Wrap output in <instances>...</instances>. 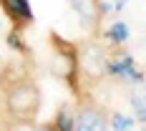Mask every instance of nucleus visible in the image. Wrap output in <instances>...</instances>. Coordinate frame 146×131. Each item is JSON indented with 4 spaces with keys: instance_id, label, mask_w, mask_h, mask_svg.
Segmentation results:
<instances>
[{
    "instance_id": "nucleus-1",
    "label": "nucleus",
    "mask_w": 146,
    "mask_h": 131,
    "mask_svg": "<svg viewBox=\"0 0 146 131\" xmlns=\"http://www.w3.org/2000/svg\"><path fill=\"white\" fill-rule=\"evenodd\" d=\"M38 106H40V91L33 81L20 78V81L10 83L8 93H5V108L13 118L33 121L35 114H38Z\"/></svg>"
},
{
    "instance_id": "nucleus-2",
    "label": "nucleus",
    "mask_w": 146,
    "mask_h": 131,
    "mask_svg": "<svg viewBox=\"0 0 146 131\" xmlns=\"http://www.w3.org/2000/svg\"><path fill=\"white\" fill-rule=\"evenodd\" d=\"M106 56H108V53H106V48H103L101 43H96V41H86V43L76 51L78 71H83L91 81H98V78H103V76H106V73H103Z\"/></svg>"
},
{
    "instance_id": "nucleus-3",
    "label": "nucleus",
    "mask_w": 146,
    "mask_h": 131,
    "mask_svg": "<svg viewBox=\"0 0 146 131\" xmlns=\"http://www.w3.org/2000/svg\"><path fill=\"white\" fill-rule=\"evenodd\" d=\"M103 73L111 78H118V81H126V83H136V86L144 83V73L136 68V61L123 51H118L116 56H106Z\"/></svg>"
},
{
    "instance_id": "nucleus-4",
    "label": "nucleus",
    "mask_w": 146,
    "mask_h": 131,
    "mask_svg": "<svg viewBox=\"0 0 146 131\" xmlns=\"http://www.w3.org/2000/svg\"><path fill=\"white\" fill-rule=\"evenodd\" d=\"M53 76H58L60 81H66L68 86L76 88V78H78V61H76V48L66 45L63 41H56V56H53V66H50Z\"/></svg>"
},
{
    "instance_id": "nucleus-5",
    "label": "nucleus",
    "mask_w": 146,
    "mask_h": 131,
    "mask_svg": "<svg viewBox=\"0 0 146 131\" xmlns=\"http://www.w3.org/2000/svg\"><path fill=\"white\" fill-rule=\"evenodd\" d=\"M108 129V118L96 106H81L76 111V131H103Z\"/></svg>"
},
{
    "instance_id": "nucleus-6",
    "label": "nucleus",
    "mask_w": 146,
    "mask_h": 131,
    "mask_svg": "<svg viewBox=\"0 0 146 131\" xmlns=\"http://www.w3.org/2000/svg\"><path fill=\"white\" fill-rule=\"evenodd\" d=\"M0 8L15 23V28H23V25L33 23V10H30L28 0H0Z\"/></svg>"
},
{
    "instance_id": "nucleus-7",
    "label": "nucleus",
    "mask_w": 146,
    "mask_h": 131,
    "mask_svg": "<svg viewBox=\"0 0 146 131\" xmlns=\"http://www.w3.org/2000/svg\"><path fill=\"white\" fill-rule=\"evenodd\" d=\"M103 38H106V43H108V45H113V48H121L123 43H129V38H131L129 23H126V20H113L108 28L103 30Z\"/></svg>"
},
{
    "instance_id": "nucleus-8",
    "label": "nucleus",
    "mask_w": 146,
    "mask_h": 131,
    "mask_svg": "<svg viewBox=\"0 0 146 131\" xmlns=\"http://www.w3.org/2000/svg\"><path fill=\"white\" fill-rule=\"evenodd\" d=\"M71 8L76 10V15L81 18L83 25H91L96 28V20H98V13H96V0H68Z\"/></svg>"
},
{
    "instance_id": "nucleus-9",
    "label": "nucleus",
    "mask_w": 146,
    "mask_h": 131,
    "mask_svg": "<svg viewBox=\"0 0 146 131\" xmlns=\"http://www.w3.org/2000/svg\"><path fill=\"white\" fill-rule=\"evenodd\" d=\"M53 129L56 131H76V111L68 103H63L58 108V116L53 121Z\"/></svg>"
},
{
    "instance_id": "nucleus-10",
    "label": "nucleus",
    "mask_w": 146,
    "mask_h": 131,
    "mask_svg": "<svg viewBox=\"0 0 146 131\" xmlns=\"http://www.w3.org/2000/svg\"><path fill=\"white\" fill-rule=\"evenodd\" d=\"M108 129H113V131H131L133 129V118L123 116V114H113V116L108 118Z\"/></svg>"
},
{
    "instance_id": "nucleus-11",
    "label": "nucleus",
    "mask_w": 146,
    "mask_h": 131,
    "mask_svg": "<svg viewBox=\"0 0 146 131\" xmlns=\"http://www.w3.org/2000/svg\"><path fill=\"white\" fill-rule=\"evenodd\" d=\"M5 45H8L10 51H18V53H25V43H23V35H20V28H13V30H8V35H5Z\"/></svg>"
},
{
    "instance_id": "nucleus-12",
    "label": "nucleus",
    "mask_w": 146,
    "mask_h": 131,
    "mask_svg": "<svg viewBox=\"0 0 146 131\" xmlns=\"http://www.w3.org/2000/svg\"><path fill=\"white\" fill-rule=\"evenodd\" d=\"M131 103H133V111H136V121L139 124H146V106H144V91H141V86L131 96Z\"/></svg>"
},
{
    "instance_id": "nucleus-13",
    "label": "nucleus",
    "mask_w": 146,
    "mask_h": 131,
    "mask_svg": "<svg viewBox=\"0 0 146 131\" xmlns=\"http://www.w3.org/2000/svg\"><path fill=\"white\" fill-rule=\"evenodd\" d=\"M96 13L98 15L116 13V10H113V0H96Z\"/></svg>"
},
{
    "instance_id": "nucleus-14",
    "label": "nucleus",
    "mask_w": 146,
    "mask_h": 131,
    "mask_svg": "<svg viewBox=\"0 0 146 131\" xmlns=\"http://www.w3.org/2000/svg\"><path fill=\"white\" fill-rule=\"evenodd\" d=\"M129 3H131V0H113V10H116V13H118V10H123Z\"/></svg>"
},
{
    "instance_id": "nucleus-15",
    "label": "nucleus",
    "mask_w": 146,
    "mask_h": 131,
    "mask_svg": "<svg viewBox=\"0 0 146 131\" xmlns=\"http://www.w3.org/2000/svg\"><path fill=\"white\" fill-rule=\"evenodd\" d=\"M0 30H3V20H0Z\"/></svg>"
}]
</instances>
